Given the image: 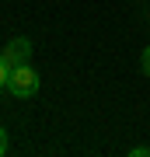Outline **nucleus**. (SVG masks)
Listing matches in <instances>:
<instances>
[{
    "label": "nucleus",
    "instance_id": "obj_6",
    "mask_svg": "<svg viewBox=\"0 0 150 157\" xmlns=\"http://www.w3.org/2000/svg\"><path fill=\"white\" fill-rule=\"evenodd\" d=\"M7 154V129H0V157Z\"/></svg>",
    "mask_w": 150,
    "mask_h": 157
},
{
    "label": "nucleus",
    "instance_id": "obj_5",
    "mask_svg": "<svg viewBox=\"0 0 150 157\" xmlns=\"http://www.w3.org/2000/svg\"><path fill=\"white\" fill-rule=\"evenodd\" d=\"M143 73H147V77H150V45H147V49H143Z\"/></svg>",
    "mask_w": 150,
    "mask_h": 157
},
{
    "label": "nucleus",
    "instance_id": "obj_2",
    "mask_svg": "<svg viewBox=\"0 0 150 157\" xmlns=\"http://www.w3.org/2000/svg\"><path fill=\"white\" fill-rule=\"evenodd\" d=\"M0 59H4L7 67H21V63H28V59H32V42H28V39H14L11 45H4Z\"/></svg>",
    "mask_w": 150,
    "mask_h": 157
},
{
    "label": "nucleus",
    "instance_id": "obj_3",
    "mask_svg": "<svg viewBox=\"0 0 150 157\" xmlns=\"http://www.w3.org/2000/svg\"><path fill=\"white\" fill-rule=\"evenodd\" d=\"M7 80H11V67L0 59V87H7Z\"/></svg>",
    "mask_w": 150,
    "mask_h": 157
},
{
    "label": "nucleus",
    "instance_id": "obj_4",
    "mask_svg": "<svg viewBox=\"0 0 150 157\" xmlns=\"http://www.w3.org/2000/svg\"><path fill=\"white\" fill-rule=\"evenodd\" d=\"M129 157H150V150H147V147H133V150H129Z\"/></svg>",
    "mask_w": 150,
    "mask_h": 157
},
{
    "label": "nucleus",
    "instance_id": "obj_1",
    "mask_svg": "<svg viewBox=\"0 0 150 157\" xmlns=\"http://www.w3.org/2000/svg\"><path fill=\"white\" fill-rule=\"evenodd\" d=\"M7 87H11L14 98H32V94H39V70H32L28 63L11 67V80H7Z\"/></svg>",
    "mask_w": 150,
    "mask_h": 157
}]
</instances>
